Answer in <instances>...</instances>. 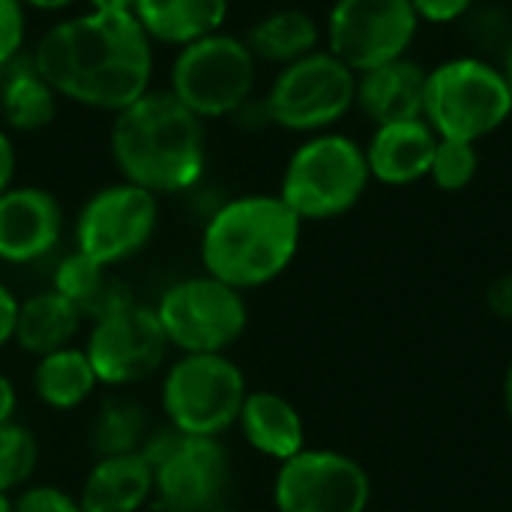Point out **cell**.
Instances as JSON below:
<instances>
[{
	"mask_svg": "<svg viewBox=\"0 0 512 512\" xmlns=\"http://www.w3.org/2000/svg\"><path fill=\"white\" fill-rule=\"evenodd\" d=\"M0 512H12V501H9V495H3V492H0Z\"/></svg>",
	"mask_w": 512,
	"mask_h": 512,
	"instance_id": "ab89813d",
	"label": "cell"
},
{
	"mask_svg": "<svg viewBox=\"0 0 512 512\" xmlns=\"http://www.w3.org/2000/svg\"><path fill=\"white\" fill-rule=\"evenodd\" d=\"M435 147L438 135L423 117L372 126V135L363 144L369 174L384 186H411L426 180Z\"/></svg>",
	"mask_w": 512,
	"mask_h": 512,
	"instance_id": "2e32d148",
	"label": "cell"
},
{
	"mask_svg": "<svg viewBox=\"0 0 512 512\" xmlns=\"http://www.w3.org/2000/svg\"><path fill=\"white\" fill-rule=\"evenodd\" d=\"M57 93L39 75L30 54L0 72V117L15 132H39L57 114Z\"/></svg>",
	"mask_w": 512,
	"mask_h": 512,
	"instance_id": "cb8c5ba5",
	"label": "cell"
},
{
	"mask_svg": "<svg viewBox=\"0 0 512 512\" xmlns=\"http://www.w3.org/2000/svg\"><path fill=\"white\" fill-rule=\"evenodd\" d=\"M474 3L477 0H411L420 24H435V27L456 24V21L468 18Z\"/></svg>",
	"mask_w": 512,
	"mask_h": 512,
	"instance_id": "4dcf8cb0",
	"label": "cell"
},
{
	"mask_svg": "<svg viewBox=\"0 0 512 512\" xmlns=\"http://www.w3.org/2000/svg\"><path fill=\"white\" fill-rule=\"evenodd\" d=\"M108 153L120 180L153 195L192 192L207 168V129L171 90H147L114 114Z\"/></svg>",
	"mask_w": 512,
	"mask_h": 512,
	"instance_id": "7a4b0ae2",
	"label": "cell"
},
{
	"mask_svg": "<svg viewBox=\"0 0 512 512\" xmlns=\"http://www.w3.org/2000/svg\"><path fill=\"white\" fill-rule=\"evenodd\" d=\"M372 183L366 150L342 132L306 135L285 162L279 198L300 222H330L351 213Z\"/></svg>",
	"mask_w": 512,
	"mask_h": 512,
	"instance_id": "277c9868",
	"label": "cell"
},
{
	"mask_svg": "<svg viewBox=\"0 0 512 512\" xmlns=\"http://www.w3.org/2000/svg\"><path fill=\"white\" fill-rule=\"evenodd\" d=\"M417 30L411 0H336L324 21V42L348 69L366 72L408 57Z\"/></svg>",
	"mask_w": 512,
	"mask_h": 512,
	"instance_id": "7c38bea8",
	"label": "cell"
},
{
	"mask_svg": "<svg viewBox=\"0 0 512 512\" xmlns=\"http://www.w3.org/2000/svg\"><path fill=\"white\" fill-rule=\"evenodd\" d=\"M480 171V153L477 144L468 141H450V138H438L435 156H432V168L429 177L441 192H462L474 183Z\"/></svg>",
	"mask_w": 512,
	"mask_h": 512,
	"instance_id": "83f0119b",
	"label": "cell"
},
{
	"mask_svg": "<svg viewBox=\"0 0 512 512\" xmlns=\"http://www.w3.org/2000/svg\"><path fill=\"white\" fill-rule=\"evenodd\" d=\"M51 288L60 297H66L90 321L135 303V297L126 288V282L111 276V267L96 264L93 258H87L78 249H72L69 255L60 258V264L54 267Z\"/></svg>",
	"mask_w": 512,
	"mask_h": 512,
	"instance_id": "44dd1931",
	"label": "cell"
},
{
	"mask_svg": "<svg viewBox=\"0 0 512 512\" xmlns=\"http://www.w3.org/2000/svg\"><path fill=\"white\" fill-rule=\"evenodd\" d=\"M60 99L117 114L150 90L153 42L135 15L81 12L51 24L30 51Z\"/></svg>",
	"mask_w": 512,
	"mask_h": 512,
	"instance_id": "6da1fadb",
	"label": "cell"
},
{
	"mask_svg": "<svg viewBox=\"0 0 512 512\" xmlns=\"http://www.w3.org/2000/svg\"><path fill=\"white\" fill-rule=\"evenodd\" d=\"M237 426L255 453L279 465L306 450V426L300 411L273 390H249Z\"/></svg>",
	"mask_w": 512,
	"mask_h": 512,
	"instance_id": "d6986e66",
	"label": "cell"
},
{
	"mask_svg": "<svg viewBox=\"0 0 512 512\" xmlns=\"http://www.w3.org/2000/svg\"><path fill=\"white\" fill-rule=\"evenodd\" d=\"M246 375L228 354H180L162 378V411L171 429L219 438L237 426Z\"/></svg>",
	"mask_w": 512,
	"mask_h": 512,
	"instance_id": "9c48e42d",
	"label": "cell"
},
{
	"mask_svg": "<svg viewBox=\"0 0 512 512\" xmlns=\"http://www.w3.org/2000/svg\"><path fill=\"white\" fill-rule=\"evenodd\" d=\"M504 405H507V414H510L512 420V363L510 369H507V375H504Z\"/></svg>",
	"mask_w": 512,
	"mask_h": 512,
	"instance_id": "74e56055",
	"label": "cell"
},
{
	"mask_svg": "<svg viewBox=\"0 0 512 512\" xmlns=\"http://www.w3.org/2000/svg\"><path fill=\"white\" fill-rule=\"evenodd\" d=\"M372 480L366 468L336 450H300L273 480L276 512H366Z\"/></svg>",
	"mask_w": 512,
	"mask_h": 512,
	"instance_id": "4fadbf2b",
	"label": "cell"
},
{
	"mask_svg": "<svg viewBox=\"0 0 512 512\" xmlns=\"http://www.w3.org/2000/svg\"><path fill=\"white\" fill-rule=\"evenodd\" d=\"M21 300L0 282V351L15 339V321H18Z\"/></svg>",
	"mask_w": 512,
	"mask_h": 512,
	"instance_id": "d6a6232c",
	"label": "cell"
},
{
	"mask_svg": "<svg viewBox=\"0 0 512 512\" xmlns=\"http://www.w3.org/2000/svg\"><path fill=\"white\" fill-rule=\"evenodd\" d=\"M231 0H138L132 15L156 45L183 48L225 27Z\"/></svg>",
	"mask_w": 512,
	"mask_h": 512,
	"instance_id": "ffe728a7",
	"label": "cell"
},
{
	"mask_svg": "<svg viewBox=\"0 0 512 512\" xmlns=\"http://www.w3.org/2000/svg\"><path fill=\"white\" fill-rule=\"evenodd\" d=\"M12 512H84L78 495H69L57 486H27L15 501Z\"/></svg>",
	"mask_w": 512,
	"mask_h": 512,
	"instance_id": "f546056e",
	"label": "cell"
},
{
	"mask_svg": "<svg viewBox=\"0 0 512 512\" xmlns=\"http://www.w3.org/2000/svg\"><path fill=\"white\" fill-rule=\"evenodd\" d=\"M258 60L243 36L213 33L192 45L177 48L171 63L168 90L204 123L222 120L255 96Z\"/></svg>",
	"mask_w": 512,
	"mask_h": 512,
	"instance_id": "52a82bcc",
	"label": "cell"
},
{
	"mask_svg": "<svg viewBox=\"0 0 512 512\" xmlns=\"http://www.w3.org/2000/svg\"><path fill=\"white\" fill-rule=\"evenodd\" d=\"M27 6L21 0H0V72L24 57Z\"/></svg>",
	"mask_w": 512,
	"mask_h": 512,
	"instance_id": "f1b7e54d",
	"label": "cell"
},
{
	"mask_svg": "<svg viewBox=\"0 0 512 512\" xmlns=\"http://www.w3.org/2000/svg\"><path fill=\"white\" fill-rule=\"evenodd\" d=\"M426 96V66L414 57H399L375 69L357 72V102L354 108L372 123H393L423 117Z\"/></svg>",
	"mask_w": 512,
	"mask_h": 512,
	"instance_id": "e0dca14e",
	"label": "cell"
},
{
	"mask_svg": "<svg viewBox=\"0 0 512 512\" xmlns=\"http://www.w3.org/2000/svg\"><path fill=\"white\" fill-rule=\"evenodd\" d=\"M39 465V441L21 423L0 426V492L9 495L24 489Z\"/></svg>",
	"mask_w": 512,
	"mask_h": 512,
	"instance_id": "4316f807",
	"label": "cell"
},
{
	"mask_svg": "<svg viewBox=\"0 0 512 512\" xmlns=\"http://www.w3.org/2000/svg\"><path fill=\"white\" fill-rule=\"evenodd\" d=\"M168 336L153 306H123L93 321L84 354L105 387H132L153 378L168 360Z\"/></svg>",
	"mask_w": 512,
	"mask_h": 512,
	"instance_id": "5bb4252c",
	"label": "cell"
},
{
	"mask_svg": "<svg viewBox=\"0 0 512 512\" xmlns=\"http://www.w3.org/2000/svg\"><path fill=\"white\" fill-rule=\"evenodd\" d=\"M150 432L153 429H150L147 411L135 399L114 396L99 405V414L90 429V450L96 453V459L141 453Z\"/></svg>",
	"mask_w": 512,
	"mask_h": 512,
	"instance_id": "484cf974",
	"label": "cell"
},
{
	"mask_svg": "<svg viewBox=\"0 0 512 512\" xmlns=\"http://www.w3.org/2000/svg\"><path fill=\"white\" fill-rule=\"evenodd\" d=\"M66 216L60 201L42 186H12L0 195V261L36 264L60 246Z\"/></svg>",
	"mask_w": 512,
	"mask_h": 512,
	"instance_id": "9a60e30c",
	"label": "cell"
},
{
	"mask_svg": "<svg viewBox=\"0 0 512 512\" xmlns=\"http://www.w3.org/2000/svg\"><path fill=\"white\" fill-rule=\"evenodd\" d=\"M99 381L84 354V348H60L36 360L33 366V393L51 411H75L93 393Z\"/></svg>",
	"mask_w": 512,
	"mask_h": 512,
	"instance_id": "d4e9b609",
	"label": "cell"
},
{
	"mask_svg": "<svg viewBox=\"0 0 512 512\" xmlns=\"http://www.w3.org/2000/svg\"><path fill=\"white\" fill-rule=\"evenodd\" d=\"M159 228V195L117 180L96 189L78 210L75 249L102 267H117L144 252Z\"/></svg>",
	"mask_w": 512,
	"mask_h": 512,
	"instance_id": "8fae6325",
	"label": "cell"
},
{
	"mask_svg": "<svg viewBox=\"0 0 512 512\" xmlns=\"http://www.w3.org/2000/svg\"><path fill=\"white\" fill-rule=\"evenodd\" d=\"M300 237L303 222L279 195H237L210 210L198 255L207 276L246 294L294 264Z\"/></svg>",
	"mask_w": 512,
	"mask_h": 512,
	"instance_id": "3957f363",
	"label": "cell"
},
{
	"mask_svg": "<svg viewBox=\"0 0 512 512\" xmlns=\"http://www.w3.org/2000/svg\"><path fill=\"white\" fill-rule=\"evenodd\" d=\"M15 411H18V390H15V384L0 372V426L12 423V420H15Z\"/></svg>",
	"mask_w": 512,
	"mask_h": 512,
	"instance_id": "e575fe53",
	"label": "cell"
},
{
	"mask_svg": "<svg viewBox=\"0 0 512 512\" xmlns=\"http://www.w3.org/2000/svg\"><path fill=\"white\" fill-rule=\"evenodd\" d=\"M486 306L495 318L501 321H510L512 324V273H504L498 276L489 291H486Z\"/></svg>",
	"mask_w": 512,
	"mask_h": 512,
	"instance_id": "1f68e13d",
	"label": "cell"
},
{
	"mask_svg": "<svg viewBox=\"0 0 512 512\" xmlns=\"http://www.w3.org/2000/svg\"><path fill=\"white\" fill-rule=\"evenodd\" d=\"M138 0H87L93 12H108V15H132Z\"/></svg>",
	"mask_w": 512,
	"mask_h": 512,
	"instance_id": "d590c367",
	"label": "cell"
},
{
	"mask_svg": "<svg viewBox=\"0 0 512 512\" xmlns=\"http://www.w3.org/2000/svg\"><path fill=\"white\" fill-rule=\"evenodd\" d=\"M141 453L153 468L159 512H231L234 471L219 438H195L165 426L150 432Z\"/></svg>",
	"mask_w": 512,
	"mask_h": 512,
	"instance_id": "8992f818",
	"label": "cell"
},
{
	"mask_svg": "<svg viewBox=\"0 0 512 512\" xmlns=\"http://www.w3.org/2000/svg\"><path fill=\"white\" fill-rule=\"evenodd\" d=\"M15 171H18V150L15 141L9 138L6 129H0V195L15 186Z\"/></svg>",
	"mask_w": 512,
	"mask_h": 512,
	"instance_id": "836d02e7",
	"label": "cell"
},
{
	"mask_svg": "<svg viewBox=\"0 0 512 512\" xmlns=\"http://www.w3.org/2000/svg\"><path fill=\"white\" fill-rule=\"evenodd\" d=\"M81 321H84V315L66 297H60L54 288H48V291H39V294L21 300L12 342L24 354L39 360L51 351L69 348L81 330Z\"/></svg>",
	"mask_w": 512,
	"mask_h": 512,
	"instance_id": "603a6c76",
	"label": "cell"
},
{
	"mask_svg": "<svg viewBox=\"0 0 512 512\" xmlns=\"http://www.w3.org/2000/svg\"><path fill=\"white\" fill-rule=\"evenodd\" d=\"M261 99L270 126L297 135L330 132L354 111L357 72L327 48H318L282 66Z\"/></svg>",
	"mask_w": 512,
	"mask_h": 512,
	"instance_id": "ba28073f",
	"label": "cell"
},
{
	"mask_svg": "<svg viewBox=\"0 0 512 512\" xmlns=\"http://www.w3.org/2000/svg\"><path fill=\"white\" fill-rule=\"evenodd\" d=\"M27 9H36V12H63V9H69L72 3H78V0H21Z\"/></svg>",
	"mask_w": 512,
	"mask_h": 512,
	"instance_id": "8d00e7d4",
	"label": "cell"
},
{
	"mask_svg": "<svg viewBox=\"0 0 512 512\" xmlns=\"http://www.w3.org/2000/svg\"><path fill=\"white\" fill-rule=\"evenodd\" d=\"M512 117L504 69L486 57L462 54L426 69L423 120L438 138L477 144Z\"/></svg>",
	"mask_w": 512,
	"mask_h": 512,
	"instance_id": "5b68a950",
	"label": "cell"
},
{
	"mask_svg": "<svg viewBox=\"0 0 512 512\" xmlns=\"http://www.w3.org/2000/svg\"><path fill=\"white\" fill-rule=\"evenodd\" d=\"M168 345L180 354H225L249 327L243 291L198 273L168 285L153 306Z\"/></svg>",
	"mask_w": 512,
	"mask_h": 512,
	"instance_id": "30bf717a",
	"label": "cell"
},
{
	"mask_svg": "<svg viewBox=\"0 0 512 512\" xmlns=\"http://www.w3.org/2000/svg\"><path fill=\"white\" fill-rule=\"evenodd\" d=\"M243 39L252 48L258 63H273L282 69V66L318 51L324 30L315 21V15H309L306 9L282 6V9L261 15Z\"/></svg>",
	"mask_w": 512,
	"mask_h": 512,
	"instance_id": "7402d4cb",
	"label": "cell"
},
{
	"mask_svg": "<svg viewBox=\"0 0 512 512\" xmlns=\"http://www.w3.org/2000/svg\"><path fill=\"white\" fill-rule=\"evenodd\" d=\"M501 69H504V78H507V87H510V96H512V42H510V48H507V54H504Z\"/></svg>",
	"mask_w": 512,
	"mask_h": 512,
	"instance_id": "f35d334b",
	"label": "cell"
},
{
	"mask_svg": "<svg viewBox=\"0 0 512 512\" xmlns=\"http://www.w3.org/2000/svg\"><path fill=\"white\" fill-rule=\"evenodd\" d=\"M153 501V468L144 453L96 459L78 504L84 512H141Z\"/></svg>",
	"mask_w": 512,
	"mask_h": 512,
	"instance_id": "ac0fdd59",
	"label": "cell"
}]
</instances>
